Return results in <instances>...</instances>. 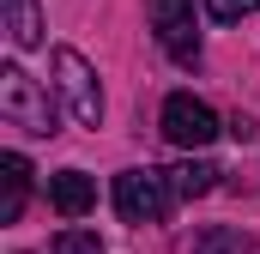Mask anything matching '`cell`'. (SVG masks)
Instances as JSON below:
<instances>
[{"instance_id":"30bf717a","label":"cell","mask_w":260,"mask_h":254,"mask_svg":"<svg viewBox=\"0 0 260 254\" xmlns=\"http://www.w3.org/2000/svg\"><path fill=\"white\" fill-rule=\"evenodd\" d=\"M49 254H103V242H97L91 230H61V236H55V248H49Z\"/></svg>"},{"instance_id":"4fadbf2b","label":"cell","mask_w":260,"mask_h":254,"mask_svg":"<svg viewBox=\"0 0 260 254\" xmlns=\"http://www.w3.org/2000/svg\"><path fill=\"white\" fill-rule=\"evenodd\" d=\"M224 133H230V139H242V145H248V139H254V121H248V115H230V121H224Z\"/></svg>"},{"instance_id":"6da1fadb","label":"cell","mask_w":260,"mask_h":254,"mask_svg":"<svg viewBox=\"0 0 260 254\" xmlns=\"http://www.w3.org/2000/svg\"><path fill=\"white\" fill-rule=\"evenodd\" d=\"M0 121L24 127V133H37V139H55V133H61L49 91H43L24 67H0Z\"/></svg>"},{"instance_id":"52a82bcc","label":"cell","mask_w":260,"mask_h":254,"mask_svg":"<svg viewBox=\"0 0 260 254\" xmlns=\"http://www.w3.org/2000/svg\"><path fill=\"white\" fill-rule=\"evenodd\" d=\"M0 24L12 37V49H37L43 43V6L37 0H0Z\"/></svg>"},{"instance_id":"277c9868","label":"cell","mask_w":260,"mask_h":254,"mask_svg":"<svg viewBox=\"0 0 260 254\" xmlns=\"http://www.w3.org/2000/svg\"><path fill=\"white\" fill-rule=\"evenodd\" d=\"M55 85H61L79 127H103V91H97V73L79 49H55Z\"/></svg>"},{"instance_id":"5b68a950","label":"cell","mask_w":260,"mask_h":254,"mask_svg":"<svg viewBox=\"0 0 260 254\" xmlns=\"http://www.w3.org/2000/svg\"><path fill=\"white\" fill-rule=\"evenodd\" d=\"M218 133H224V121L212 115V103H200L194 91H176V97L164 103V139H170V145L200 151V145H212Z\"/></svg>"},{"instance_id":"9c48e42d","label":"cell","mask_w":260,"mask_h":254,"mask_svg":"<svg viewBox=\"0 0 260 254\" xmlns=\"http://www.w3.org/2000/svg\"><path fill=\"white\" fill-rule=\"evenodd\" d=\"M0 170H6V194H0V224H12V218L24 212V194H30V164H24V151H6V157H0Z\"/></svg>"},{"instance_id":"ba28073f","label":"cell","mask_w":260,"mask_h":254,"mask_svg":"<svg viewBox=\"0 0 260 254\" xmlns=\"http://www.w3.org/2000/svg\"><path fill=\"white\" fill-rule=\"evenodd\" d=\"M170 176V188H176V200H200V194L218 188V164H206V157H188V164H176V170H164Z\"/></svg>"},{"instance_id":"7c38bea8","label":"cell","mask_w":260,"mask_h":254,"mask_svg":"<svg viewBox=\"0 0 260 254\" xmlns=\"http://www.w3.org/2000/svg\"><path fill=\"white\" fill-rule=\"evenodd\" d=\"M206 6H212V18H218V24H236V18H248V12H254L260 0H206Z\"/></svg>"},{"instance_id":"7a4b0ae2","label":"cell","mask_w":260,"mask_h":254,"mask_svg":"<svg viewBox=\"0 0 260 254\" xmlns=\"http://www.w3.org/2000/svg\"><path fill=\"white\" fill-rule=\"evenodd\" d=\"M170 200H176V188L164 170H121L115 176V212L127 224H157L170 212Z\"/></svg>"},{"instance_id":"3957f363","label":"cell","mask_w":260,"mask_h":254,"mask_svg":"<svg viewBox=\"0 0 260 254\" xmlns=\"http://www.w3.org/2000/svg\"><path fill=\"white\" fill-rule=\"evenodd\" d=\"M145 18L164 43V55L176 67H194L200 61V18H194V0H145Z\"/></svg>"},{"instance_id":"8992f818","label":"cell","mask_w":260,"mask_h":254,"mask_svg":"<svg viewBox=\"0 0 260 254\" xmlns=\"http://www.w3.org/2000/svg\"><path fill=\"white\" fill-rule=\"evenodd\" d=\"M49 200H55L61 218H85V212L97 206V188H91L85 170H61V176H49Z\"/></svg>"},{"instance_id":"8fae6325","label":"cell","mask_w":260,"mask_h":254,"mask_svg":"<svg viewBox=\"0 0 260 254\" xmlns=\"http://www.w3.org/2000/svg\"><path fill=\"white\" fill-rule=\"evenodd\" d=\"M236 248H242L236 230H206V236L194 242V254H236Z\"/></svg>"}]
</instances>
